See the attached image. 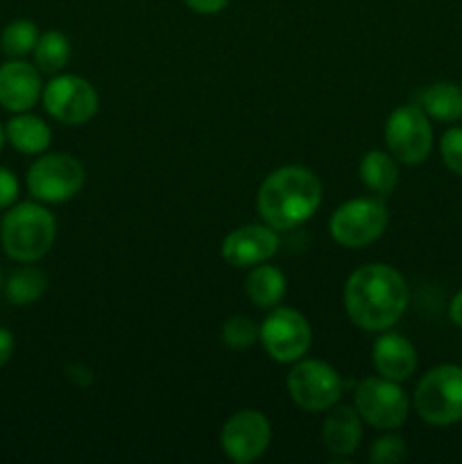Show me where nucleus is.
Wrapping results in <instances>:
<instances>
[{
    "instance_id": "obj_7",
    "label": "nucleus",
    "mask_w": 462,
    "mask_h": 464,
    "mask_svg": "<svg viewBox=\"0 0 462 464\" xmlns=\"http://www.w3.org/2000/svg\"><path fill=\"white\" fill-rule=\"evenodd\" d=\"M258 343L267 356L281 365L302 361L313 344V329L306 315L297 308L274 306L258 324Z\"/></svg>"
},
{
    "instance_id": "obj_5",
    "label": "nucleus",
    "mask_w": 462,
    "mask_h": 464,
    "mask_svg": "<svg viewBox=\"0 0 462 464\" xmlns=\"http://www.w3.org/2000/svg\"><path fill=\"white\" fill-rule=\"evenodd\" d=\"M390 213L380 198H356L340 204L329 220V234L340 247L362 249L388 229Z\"/></svg>"
},
{
    "instance_id": "obj_26",
    "label": "nucleus",
    "mask_w": 462,
    "mask_h": 464,
    "mask_svg": "<svg viewBox=\"0 0 462 464\" xmlns=\"http://www.w3.org/2000/svg\"><path fill=\"white\" fill-rule=\"evenodd\" d=\"M439 154L442 161L453 175L462 177V127H448L439 139Z\"/></svg>"
},
{
    "instance_id": "obj_17",
    "label": "nucleus",
    "mask_w": 462,
    "mask_h": 464,
    "mask_svg": "<svg viewBox=\"0 0 462 464\" xmlns=\"http://www.w3.org/2000/svg\"><path fill=\"white\" fill-rule=\"evenodd\" d=\"M5 139L21 154L39 157L53 143V131H50L48 122L41 121L39 116L23 111L9 118V122L5 125Z\"/></svg>"
},
{
    "instance_id": "obj_15",
    "label": "nucleus",
    "mask_w": 462,
    "mask_h": 464,
    "mask_svg": "<svg viewBox=\"0 0 462 464\" xmlns=\"http://www.w3.org/2000/svg\"><path fill=\"white\" fill-rule=\"evenodd\" d=\"M371 362L379 376L403 383L417 370V349L406 335L394 334L390 329L380 331V335L371 344Z\"/></svg>"
},
{
    "instance_id": "obj_27",
    "label": "nucleus",
    "mask_w": 462,
    "mask_h": 464,
    "mask_svg": "<svg viewBox=\"0 0 462 464\" xmlns=\"http://www.w3.org/2000/svg\"><path fill=\"white\" fill-rule=\"evenodd\" d=\"M18 190H21V184H18L16 175L0 166V211L14 207V202L18 199Z\"/></svg>"
},
{
    "instance_id": "obj_2",
    "label": "nucleus",
    "mask_w": 462,
    "mask_h": 464,
    "mask_svg": "<svg viewBox=\"0 0 462 464\" xmlns=\"http://www.w3.org/2000/svg\"><path fill=\"white\" fill-rule=\"evenodd\" d=\"M322 181L303 166H281L263 179L256 193L258 216L276 231L297 229L322 204Z\"/></svg>"
},
{
    "instance_id": "obj_10",
    "label": "nucleus",
    "mask_w": 462,
    "mask_h": 464,
    "mask_svg": "<svg viewBox=\"0 0 462 464\" xmlns=\"http://www.w3.org/2000/svg\"><path fill=\"white\" fill-rule=\"evenodd\" d=\"M385 145L403 166H419L428 159L433 150V127L419 104H403L390 113L385 121Z\"/></svg>"
},
{
    "instance_id": "obj_13",
    "label": "nucleus",
    "mask_w": 462,
    "mask_h": 464,
    "mask_svg": "<svg viewBox=\"0 0 462 464\" xmlns=\"http://www.w3.org/2000/svg\"><path fill=\"white\" fill-rule=\"evenodd\" d=\"M279 231L270 225H243L222 240V258L231 267H254L267 263L279 252Z\"/></svg>"
},
{
    "instance_id": "obj_14",
    "label": "nucleus",
    "mask_w": 462,
    "mask_h": 464,
    "mask_svg": "<svg viewBox=\"0 0 462 464\" xmlns=\"http://www.w3.org/2000/svg\"><path fill=\"white\" fill-rule=\"evenodd\" d=\"M43 95L41 71L23 59L0 66V107L12 113L30 111Z\"/></svg>"
},
{
    "instance_id": "obj_24",
    "label": "nucleus",
    "mask_w": 462,
    "mask_h": 464,
    "mask_svg": "<svg viewBox=\"0 0 462 464\" xmlns=\"http://www.w3.org/2000/svg\"><path fill=\"white\" fill-rule=\"evenodd\" d=\"M222 343L234 352H243L258 343V324H254L247 315H231L222 324Z\"/></svg>"
},
{
    "instance_id": "obj_25",
    "label": "nucleus",
    "mask_w": 462,
    "mask_h": 464,
    "mask_svg": "<svg viewBox=\"0 0 462 464\" xmlns=\"http://www.w3.org/2000/svg\"><path fill=\"white\" fill-rule=\"evenodd\" d=\"M370 462L371 464H399L408 458L406 440L399 433H385L379 440H374L370 447Z\"/></svg>"
},
{
    "instance_id": "obj_22",
    "label": "nucleus",
    "mask_w": 462,
    "mask_h": 464,
    "mask_svg": "<svg viewBox=\"0 0 462 464\" xmlns=\"http://www.w3.org/2000/svg\"><path fill=\"white\" fill-rule=\"evenodd\" d=\"M34 63L41 72L57 75L71 59V41L57 30H48L39 36L34 45Z\"/></svg>"
},
{
    "instance_id": "obj_19",
    "label": "nucleus",
    "mask_w": 462,
    "mask_h": 464,
    "mask_svg": "<svg viewBox=\"0 0 462 464\" xmlns=\"http://www.w3.org/2000/svg\"><path fill=\"white\" fill-rule=\"evenodd\" d=\"M285 290H288V281L285 275L274 266H261L249 267L247 281H245V293H247L249 302L258 308H270L279 306L281 299L285 297Z\"/></svg>"
},
{
    "instance_id": "obj_16",
    "label": "nucleus",
    "mask_w": 462,
    "mask_h": 464,
    "mask_svg": "<svg viewBox=\"0 0 462 464\" xmlns=\"http://www.w3.org/2000/svg\"><path fill=\"white\" fill-rule=\"evenodd\" d=\"M361 440L362 420L356 408L335 403L331 411H326L324 424H322V442L335 460L353 456L361 447Z\"/></svg>"
},
{
    "instance_id": "obj_1",
    "label": "nucleus",
    "mask_w": 462,
    "mask_h": 464,
    "mask_svg": "<svg viewBox=\"0 0 462 464\" xmlns=\"http://www.w3.org/2000/svg\"><path fill=\"white\" fill-rule=\"evenodd\" d=\"M410 302V288L388 263H365L344 284V311L358 329L380 334L397 324Z\"/></svg>"
},
{
    "instance_id": "obj_20",
    "label": "nucleus",
    "mask_w": 462,
    "mask_h": 464,
    "mask_svg": "<svg viewBox=\"0 0 462 464\" xmlns=\"http://www.w3.org/2000/svg\"><path fill=\"white\" fill-rule=\"evenodd\" d=\"M397 159L392 157L385 150H370L365 157L361 159V166H358V177L365 184V188L370 193H374V198H388L399 184V168Z\"/></svg>"
},
{
    "instance_id": "obj_29",
    "label": "nucleus",
    "mask_w": 462,
    "mask_h": 464,
    "mask_svg": "<svg viewBox=\"0 0 462 464\" xmlns=\"http://www.w3.org/2000/svg\"><path fill=\"white\" fill-rule=\"evenodd\" d=\"M12 353H14L12 331L5 329V326H0V367L7 365L9 358H12Z\"/></svg>"
},
{
    "instance_id": "obj_11",
    "label": "nucleus",
    "mask_w": 462,
    "mask_h": 464,
    "mask_svg": "<svg viewBox=\"0 0 462 464\" xmlns=\"http://www.w3.org/2000/svg\"><path fill=\"white\" fill-rule=\"evenodd\" d=\"M43 107L57 122L80 127L93 121L100 109V95L89 80L80 75H54L43 86Z\"/></svg>"
},
{
    "instance_id": "obj_18",
    "label": "nucleus",
    "mask_w": 462,
    "mask_h": 464,
    "mask_svg": "<svg viewBox=\"0 0 462 464\" xmlns=\"http://www.w3.org/2000/svg\"><path fill=\"white\" fill-rule=\"evenodd\" d=\"M417 104L424 109L430 121L453 125V122L462 121V86L453 84V82H435L419 91Z\"/></svg>"
},
{
    "instance_id": "obj_23",
    "label": "nucleus",
    "mask_w": 462,
    "mask_h": 464,
    "mask_svg": "<svg viewBox=\"0 0 462 464\" xmlns=\"http://www.w3.org/2000/svg\"><path fill=\"white\" fill-rule=\"evenodd\" d=\"M39 27L36 23L27 21V18H16L9 23L0 36V45L3 53L12 59H23L25 54L34 53V45L39 41Z\"/></svg>"
},
{
    "instance_id": "obj_3",
    "label": "nucleus",
    "mask_w": 462,
    "mask_h": 464,
    "mask_svg": "<svg viewBox=\"0 0 462 464\" xmlns=\"http://www.w3.org/2000/svg\"><path fill=\"white\" fill-rule=\"evenodd\" d=\"M57 220L41 202H21L9 207L0 222L5 254L18 263H36L53 249Z\"/></svg>"
},
{
    "instance_id": "obj_6",
    "label": "nucleus",
    "mask_w": 462,
    "mask_h": 464,
    "mask_svg": "<svg viewBox=\"0 0 462 464\" xmlns=\"http://www.w3.org/2000/svg\"><path fill=\"white\" fill-rule=\"evenodd\" d=\"M27 190L41 204H63L86 184V170L72 154H39L27 170Z\"/></svg>"
},
{
    "instance_id": "obj_32",
    "label": "nucleus",
    "mask_w": 462,
    "mask_h": 464,
    "mask_svg": "<svg viewBox=\"0 0 462 464\" xmlns=\"http://www.w3.org/2000/svg\"><path fill=\"white\" fill-rule=\"evenodd\" d=\"M5 140H7V139H5V127H3V125H0V150H3Z\"/></svg>"
},
{
    "instance_id": "obj_9",
    "label": "nucleus",
    "mask_w": 462,
    "mask_h": 464,
    "mask_svg": "<svg viewBox=\"0 0 462 464\" xmlns=\"http://www.w3.org/2000/svg\"><path fill=\"white\" fill-rule=\"evenodd\" d=\"M288 392L294 406L306 412H326L342 399V379L338 372L317 358H302L293 362L288 381Z\"/></svg>"
},
{
    "instance_id": "obj_28",
    "label": "nucleus",
    "mask_w": 462,
    "mask_h": 464,
    "mask_svg": "<svg viewBox=\"0 0 462 464\" xmlns=\"http://www.w3.org/2000/svg\"><path fill=\"white\" fill-rule=\"evenodd\" d=\"M195 14H202V16H213V14H220L231 0H184Z\"/></svg>"
},
{
    "instance_id": "obj_33",
    "label": "nucleus",
    "mask_w": 462,
    "mask_h": 464,
    "mask_svg": "<svg viewBox=\"0 0 462 464\" xmlns=\"http://www.w3.org/2000/svg\"><path fill=\"white\" fill-rule=\"evenodd\" d=\"M3 285H5V281H3V272H0V290H3Z\"/></svg>"
},
{
    "instance_id": "obj_21",
    "label": "nucleus",
    "mask_w": 462,
    "mask_h": 464,
    "mask_svg": "<svg viewBox=\"0 0 462 464\" xmlns=\"http://www.w3.org/2000/svg\"><path fill=\"white\" fill-rule=\"evenodd\" d=\"M3 288L9 302L16 304V306H27V304H34L43 297L45 288H48V276L39 267H18L16 272L9 275Z\"/></svg>"
},
{
    "instance_id": "obj_31",
    "label": "nucleus",
    "mask_w": 462,
    "mask_h": 464,
    "mask_svg": "<svg viewBox=\"0 0 462 464\" xmlns=\"http://www.w3.org/2000/svg\"><path fill=\"white\" fill-rule=\"evenodd\" d=\"M448 317H451L453 324L462 329V288L453 295L451 304H448Z\"/></svg>"
},
{
    "instance_id": "obj_4",
    "label": "nucleus",
    "mask_w": 462,
    "mask_h": 464,
    "mask_svg": "<svg viewBox=\"0 0 462 464\" xmlns=\"http://www.w3.org/2000/svg\"><path fill=\"white\" fill-rule=\"evenodd\" d=\"M412 406L428 426L447 429L462 421V367L444 362L426 372L412 394Z\"/></svg>"
},
{
    "instance_id": "obj_12",
    "label": "nucleus",
    "mask_w": 462,
    "mask_h": 464,
    "mask_svg": "<svg viewBox=\"0 0 462 464\" xmlns=\"http://www.w3.org/2000/svg\"><path fill=\"white\" fill-rule=\"evenodd\" d=\"M272 442V424L261 411L245 408L234 412L220 430V447L236 464L256 462Z\"/></svg>"
},
{
    "instance_id": "obj_30",
    "label": "nucleus",
    "mask_w": 462,
    "mask_h": 464,
    "mask_svg": "<svg viewBox=\"0 0 462 464\" xmlns=\"http://www.w3.org/2000/svg\"><path fill=\"white\" fill-rule=\"evenodd\" d=\"M66 376L72 381V383L82 385V388H84V385H91V381H93V372H91L86 365H71L66 370Z\"/></svg>"
},
{
    "instance_id": "obj_8",
    "label": "nucleus",
    "mask_w": 462,
    "mask_h": 464,
    "mask_svg": "<svg viewBox=\"0 0 462 464\" xmlns=\"http://www.w3.org/2000/svg\"><path fill=\"white\" fill-rule=\"evenodd\" d=\"M353 403L361 420L379 430L401 429L410 415V397L406 390L383 376L362 379L353 392Z\"/></svg>"
}]
</instances>
